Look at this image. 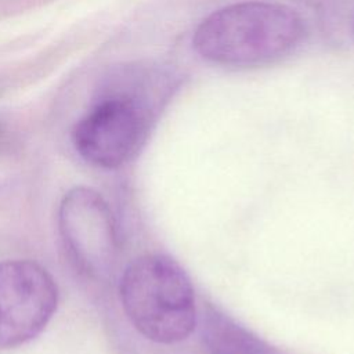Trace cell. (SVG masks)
<instances>
[{
    "label": "cell",
    "instance_id": "4",
    "mask_svg": "<svg viewBox=\"0 0 354 354\" xmlns=\"http://www.w3.org/2000/svg\"><path fill=\"white\" fill-rule=\"evenodd\" d=\"M58 227L75 266L90 278L104 277L112 266L116 235L104 198L88 187L65 194L58 209Z\"/></svg>",
    "mask_w": 354,
    "mask_h": 354
},
{
    "label": "cell",
    "instance_id": "3",
    "mask_svg": "<svg viewBox=\"0 0 354 354\" xmlns=\"http://www.w3.org/2000/svg\"><path fill=\"white\" fill-rule=\"evenodd\" d=\"M58 306L54 278L30 260L0 263V350L15 348L35 339Z\"/></svg>",
    "mask_w": 354,
    "mask_h": 354
},
{
    "label": "cell",
    "instance_id": "1",
    "mask_svg": "<svg viewBox=\"0 0 354 354\" xmlns=\"http://www.w3.org/2000/svg\"><path fill=\"white\" fill-rule=\"evenodd\" d=\"M303 24L286 6L245 1L210 14L196 28L192 44L203 58L223 65L272 61L300 40Z\"/></svg>",
    "mask_w": 354,
    "mask_h": 354
},
{
    "label": "cell",
    "instance_id": "5",
    "mask_svg": "<svg viewBox=\"0 0 354 354\" xmlns=\"http://www.w3.org/2000/svg\"><path fill=\"white\" fill-rule=\"evenodd\" d=\"M147 127V113L136 101L109 97L95 104L75 126L73 145L88 163L115 169L133 156Z\"/></svg>",
    "mask_w": 354,
    "mask_h": 354
},
{
    "label": "cell",
    "instance_id": "6",
    "mask_svg": "<svg viewBox=\"0 0 354 354\" xmlns=\"http://www.w3.org/2000/svg\"><path fill=\"white\" fill-rule=\"evenodd\" d=\"M202 333L210 354H283L214 308H207Z\"/></svg>",
    "mask_w": 354,
    "mask_h": 354
},
{
    "label": "cell",
    "instance_id": "2",
    "mask_svg": "<svg viewBox=\"0 0 354 354\" xmlns=\"http://www.w3.org/2000/svg\"><path fill=\"white\" fill-rule=\"evenodd\" d=\"M120 300L133 326L158 343L184 340L195 328V296L189 278L169 256L145 254L120 279Z\"/></svg>",
    "mask_w": 354,
    "mask_h": 354
}]
</instances>
